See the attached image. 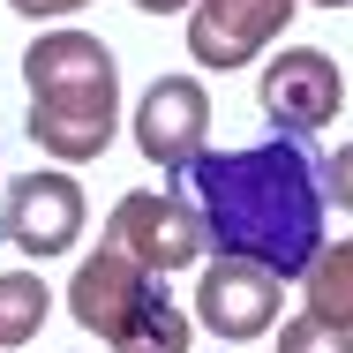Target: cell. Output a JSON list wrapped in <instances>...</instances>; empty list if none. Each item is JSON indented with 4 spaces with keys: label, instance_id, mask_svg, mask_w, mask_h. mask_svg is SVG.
I'll use <instances>...</instances> for the list:
<instances>
[{
    "label": "cell",
    "instance_id": "cell-1",
    "mask_svg": "<svg viewBox=\"0 0 353 353\" xmlns=\"http://www.w3.org/2000/svg\"><path fill=\"white\" fill-rule=\"evenodd\" d=\"M196 211L211 225L218 256H248L279 279H308V263L323 256V165L308 136H271L248 150H203L188 165Z\"/></svg>",
    "mask_w": 353,
    "mask_h": 353
},
{
    "label": "cell",
    "instance_id": "cell-2",
    "mask_svg": "<svg viewBox=\"0 0 353 353\" xmlns=\"http://www.w3.org/2000/svg\"><path fill=\"white\" fill-rule=\"evenodd\" d=\"M23 83H30V128L53 165H90L113 150L121 128V61L105 38L90 30H38L23 53Z\"/></svg>",
    "mask_w": 353,
    "mask_h": 353
},
{
    "label": "cell",
    "instance_id": "cell-3",
    "mask_svg": "<svg viewBox=\"0 0 353 353\" xmlns=\"http://www.w3.org/2000/svg\"><path fill=\"white\" fill-rule=\"evenodd\" d=\"M68 316L83 331H98L113 353H188L196 339V323H188V308L165 293L158 271H143L128 248H98V256H83L68 279Z\"/></svg>",
    "mask_w": 353,
    "mask_h": 353
},
{
    "label": "cell",
    "instance_id": "cell-4",
    "mask_svg": "<svg viewBox=\"0 0 353 353\" xmlns=\"http://www.w3.org/2000/svg\"><path fill=\"white\" fill-rule=\"evenodd\" d=\"M105 241H113V248H128L143 271L173 279V271H196V263H203L211 225H203V211H196L188 196H173V188H136V196H121V203H113Z\"/></svg>",
    "mask_w": 353,
    "mask_h": 353
},
{
    "label": "cell",
    "instance_id": "cell-5",
    "mask_svg": "<svg viewBox=\"0 0 353 353\" xmlns=\"http://www.w3.org/2000/svg\"><path fill=\"white\" fill-rule=\"evenodd\" d=\"M0 241L23 248L30 263L68 256L83 241V188H75L68 165H30L23 181L0 188Z\"/></svg>",
    "mask_w": 353,
    "mask_h": 353
},
{
    "label": "cell",
    "instance_id": "cell-6",
    "mask_svg": "<svg viewBox=\"0 0 353 353\" xmlns=\"http://www.w3.org/2000/svg\"><path fill=\"white\" fill-rule=\"evenodd\" d=\"M203 143H211V90L196 75H158L136 105V150L158 173L188 181V165L203 158Z\"/></svg>",
    "mask_w": 353,
    "mask_h": 353
},
{
    "label": "cell",
    "instance_id": "cell-7",
    "mask_svg": "<svg viewBox=\"0 0 353 353\" xmlns=\"http://www.w3.org/2000/svg\"><path fill=\"white\" fill-rule=\"evenodd\" d=\"M279 293H285L279 271H263L248 256H218L196 279V323L225 346H248V339H263L279 323Z\"/></svg>",
    "mask_w": 353,
    "mask_h": 353
},
{
    "label": "cell",
    "instance_id": "cell-8",
    "mask_svg": "<svg viewBox=\"0 0 353 353\" xmlns=\"http://www.w3.org/2000/svg\"><path fill=\"white\" fill-rule=\"evenodd\" d=\"M256 98H263V113H271L279 128L316 136V128L339 121L346 75H339L331 53H316V46H279V61H263V75H256Z\"/></svg>",
    "mask_w": 353,
    "mask_h": 353
},
{
    "label": "cell",
    "instance_id": "cell-9",
    "mask_svg": "<svg viewBox=\"0 0 353 353\" xmlns=\"http://www.w3.org/2000/svg\"><path fill=\"white\" fill-rule=\"evenodd\" d=\"M301 15V0H196L188 8V53L196 68H248L285 23Z\"/></svg>",
    "mask_w": 353,
    "mask_h": 353
},
{
    "label": "cell",
    "instance_id": "cell-10",
    "mask_svg": "<svg viewBox=\"0 0 353 353\" xmlns=\"http://www.w3.org/2000/svg\"><path fill=\"white\" fill-rule=\"evenodd\" d=\"M301 301H308V316L353 323V233L346 241H323V256H316L308 279H301Z\"/></svg>",
    "mask_w": 353,
    "mask_h": 353
},
{
    "label": "cell",
    "instance_id": "cell-11",
    "mask_svg": "<svg viewBox=\"0 0 353 353\" xmlns=\"http://www.w3.org/2000/svg\"><path fill=\"white\" fill-rule=\"evenodd\" d=\"M46 316H53V293L38 271H0V353L30 346L46 331Z\"/></svg>",
    "mask_w": 353,
    "mask_h": 353
},
{
    "label": "cell",
    "instance_id": "cell-12",
    "mask_svg": "<svg viewBox=\"0 0 353 353\" xmlns=\"http://www.w3.org/2000/svg\"><path fill=\"white\" fill-rule=\"evenodd\" d=\"M279 353H353V323H331V316H293L279 323Z\"/></svg>",
    "mask_w": 353,
    "mask_h": 353
},
{
    "label": "cell",
    "instance_id": "cell-13",
    "mask_svg": "<svg viewBox=\"0 0 353 353\" xmlns=\"http://www.w3.org/2000/svg\"><path fill=\"white\" fill-rule=\"evenodd\" d=\"M323 188H331L339 211H353V143H339V150L323 158Z\"/></svg>",
    "mask_w": 353,
    "mask_h": 353
},
{
    "label": "cell",
    "instance_id": "cell-14",
    "mask_svg": "<svg viewBox=\"0 0 353 353\" xmlns=\"http://www.w3.org/2000/svg\"><path fill=\"white\" fill-rule=\"evenodd\" d=\"M23 23H53V15H75V8H90V0H8Z\"/></svg>",
    "mask_w": 353,
    "mask_h": 353
},
{
    "label": "cell",
    "instance_id": "cell-15",
    "mask_svg": "<svg viewBox=\"0 0 353 353\" xmlns=\"http://www.w3.org/2000/svg\"><path fill=\"white\" fill-rule=\"evenodd\" d=\"M143 15H173V8H196V0H136Z\"/></svg>",
    "mask_w": 353,
    "mask_h": 353
},
{
    "label": "cell",
    "instance_id": "cell-16",
    "mask_svg": "<svg viewBox=\"0 0 353 353\" xmlns=\"http://www.w3.org/2000/svg\"><path fill=\"white\" fill-rule=\"evenodd\" d=\"M301 8H353V0H301Z\"/></svg>",
    "mask_w": 353,
    "mask_h": 353
}]
</instances>
